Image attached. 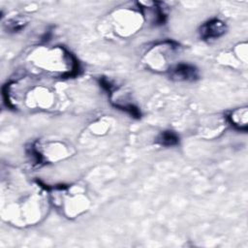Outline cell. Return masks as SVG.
<instances>
[{
    "mask_svg": "<svg viewBox=\"0 0 248 248\" xmlns=\"http://www.w3.org/2000/svg\"><path fill=\"white\" fill-rule=\"evenodd\" d=\"M4 102L16 110L51 111L58 108V92L41 78L26 76L10 81L3 87Z\"/></svg>",
    "mask_w": 248,
    "mask_h": 248,
    "instance_id": "cell-1",
    "label": "cell"
},
{
    "mask_svg": "<svg viewBox=\"0 0 248 248\" xmlns=\"http://www.w3.org/2000/svg\"><path fill=\"white\" fill-rule=\"evenodd\" d=\"M14 195L3 197L2 217L7 222L20 227L40 223L47 213L49 194L47 189L33 184L16 188Z\"/></svg>",
    "mask_w": 248,
    "mask_h": 248,
    "instance_id": "cell-2",
    "label": "cell"
},
{
    "mask_svg": "<svg viewBox=\"0 0 248 248\" xmlns=\"http://www.w3.org/2000/svg\"><path fill=\"white\" fill-rule=\"evenodd\" d=\"M30 76L46 78H69L77 76L79 64L73 53L62 46H38L25 56Z\"/></svg>",
    "mask_w": 248,
    "mask_h": 248,
    "instance_id": "cell-3",
    "label": "cell"
},
{
    "mask_svg": "<svg viewBox=\"0 0 248 248\" xmlns=\"http://www.w3.org/2000/svg\"><path fill=\"white\" fill-rule=\"evenodd\" d=\"M144 18L138 7H122L111 11L102 21L101 31L110 37L127 39L138 33Z\"/></svg>",
    "mask_w": 248,
    "mask_h": 248,
    "instance_id": "cell-4",
    "label": "cell"
},
{
    "mask_svg": "<svg viewBox=\"0 0 248 248\" xmlns=\"http://www.w3.org/2000/svg\"><path fill=\"white\" fill-rule=\"evenodd\" d=\"M49 198L61 213L69 218H77L85 213L90 205V200L85 191L78 185H68L53 188Z\"/></svg>",
    "mask_w": 248,
    "mask_h": 248,
    "instance_id": "cell-5",
    "label": "cell"
},
{
    "mask_svg": "<svg viewBox=\"0 0 248 248\" xmlns=\"http://www.w3.org/2000/svg\"><path fill=\"white\" fill-rule=\"evenodd\" d=\"M182 50L181 46L172 40H165L150 46L142 57L144 67L155 73H169L176 64Z\"/></svg>",
    "mask_w": 248,
    "mask_h": 248,
    "instance_id": "cell-6",
    "label": "cell"
},
{
    "mask_svg": "<svg viewBox=\"0 0 248 248\" xmlns=\"http://www.w3.org/2000/svg\"><path fill=\"white\" fill-rule=\"evenodd\" d=\"M73 147L60 140H36L29 147V156L33 164L41 167L53 164L72 156Z\"/></svg>",
    "mask_w": 248,
    "mask_h": 248,
    "instance_id": "cell-7",
    "label": "cell"
},
{
    "mask_svg": "<svg viewBox=\"0 0 248 248\" xmlns=\"http://www.w3.org/2000/svg\"><path fill=\"white\" fill-rule=\"evenodd\" d=\"M137 7L140 11L144 21L151 23L164 24L167 18V11L164 3L161 2H137Z\"/></svg>",
    "mask_w": 248,
    "mask_h": 248,
    "instance_id": "cell-8",
    "label": "cell"
},
{
    "mask_svg": "<svg viewBox=\"0 0 248 248\" xmlns=\"http://www.w3.org/2000/svg\"><path fill=\"white\" fill-rule=\"evenodd\" d=\"M228 27L225 21L220 18H211L202 23L199 29L200 38L205 42H213L227 33Z\"/></svg>",
    "mask_w": 248,
    "mask_h": 248,
    "instance_id": "cell-9",
    "label": "cell"
},
{
    "mask_svg": "<svg viewBox=\"0 0 248 248\" xmlns=\"http://www.w3.org/2000/svg\"><path fill=\"white\" fill-rule=\"evenodd\" d=\"M168 74L175 81H195L200 77L199 70L196 66L184 62L176 63Z\"/></svg>",
    "mask_w": 248,
    "mask_h": 248,
    "instance_id": "cell-10",
    "label": "cell"
},
{
    "mask_svg": "<svg viewBox=\"0 0 248 248\" xmlns=\"http://www.w3.org/2000/svg\"><path fill=\"white\" fill-rule=\"evenodd\" d=\"M227 121L236 130L246 132L248 128V108L241 107L231 110L227 116Z\"/></svg>",
    "mask_w": 248,
    "mask_h": 248,
    "instance_id": "cell-11",
    "label": "cell"
},
{
    "mask_svg": "<svg viewBox=\"0 0 248 248\" xmlns=\"http://www.w3.org/2000/svg\"><path fill=\"white\" fill-rule=\"evenodd\" d=\"M156 141L158 144H160L162 146H166V147L174 146V145L178 144L179 137L173 131H170V130L163 131L158 135Z\"/></svg>",
    "mask_w": 248,
    "mask_h": 248,
    "instance_id": "cell-12",
    "label": "cell"
},
{
    "mask_svg": "<svg viewBox=\"0 0 248 248\" xmlns=\"http://www.w3.org/2000/svg\"><path fill=\"white\" fill-rule=\"evenodd\" d=\"M26 24V20L19 16L17 17H14L12 18L11 20L8 21V29L12 30V31H17V30H20L21 28L24 27V25Z\"/></svg>",
    "mask_w": 248,
    "mask_h": 248,
    "instance_id": "cell-13",
    "label": "cell"
}]
</instances>
